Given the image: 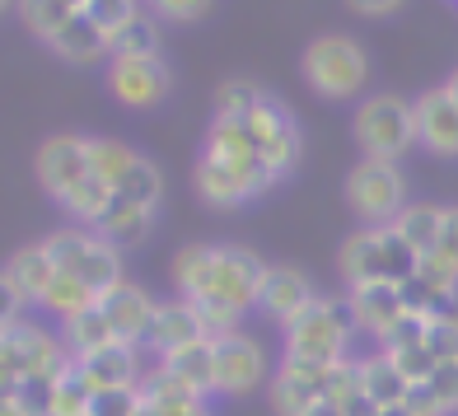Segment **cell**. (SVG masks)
Returning a JSON list of instances; mask_svg holds the SVG:
<instances>
[{
  "mask_svg": "<svg viewBox=\"0 0 458 416\" xmlns=\"http://www.w3.org/2000/svg\"><path fill=\"white\" fill-rule=\"evenodd\" d=\"M47 47H52L61 61H71V66H94V61L108 56V33H103V29L94 24V19H89L85 10H80V14L71 19V24L52 38Z\"/></svg>",
  "mask_w": 458,
  "mask_h": 416,
  "instance_id": "ffe728a7",
  "label": "cell"
},
{
  "mask_svg": "<svg viewBox=\"0 0 458 416\" xmlns=\"http://www.w3.org/2000/svg\"><path fill=\"white\" fill-rule=\"evenodd\" d=\"M61 337H66L71 356L80 361V356H94V351H103L108 342H117V332H113L108 314H103V304H94V309H85V314L61 323Z\"/></svg>",
  "mask_w": 458,
  "mask_h": 416,
  "instance_id": "d4e9b609",
  "label": "cell"
},
{
  "mask_svg": "<svg viewBox=\"0 0 458 416\" xmlns=\"http://www.w3.org/2000/svg\"><path fill=\"white\" fill-rule=\"evenodd\" d=\"M262 281H267V262L253 253V248H239V243H216V267H211V285H206L201 300H216L248 314L262 295Z\"/></svg>",
  "mask_w": 458,
  "mask_h": 416,
  "instance_id": "ba28073f",
  "label": "cell"
},
{
  "mask_svg": "<svg viewBox=\"0 0 458 416\" xmlns=\"http://www.w3.org/2000/svg\"><path fill=\"white\" fill-rule=\"evenodd\" d=\"M300 75H304V85L314 89L318 98L342 103V98L365 94L369 56H365V47L351 33H323V38H314V43L304 47Z\"/></svg>",
  "mask_w": 458,
  "mask_h": 416,
  "instance_id": "3957f363",
  "label": "cell"
},
{
  "mask_svg": "<svg viewBox=\"0 0 458 416\" xmlns=\"http://www.w3.org/2000/svg\"><path fill=\"white\" fill-rule=\"evenodd\" d=\"M351 132H356L365 159H388L398 164L416 140V98H398V94H374L365 98L356 117H351Z\"/></svg>",
  "mask_w": 458,
  "mask_h": 416,
  "instance_id": "5b68a950",
  "label": "cell"
},
{
  "mask_svg": "<svg viewBox=\"0 0 458 416\" xmlns=\"http://www.w3.org/2000/svg\"><path fill=\"white\" fill-rule=\"evenodd\" d=\"M75 276L85 281L98 300H108L113 290L127 281V272H122V248L108 243V239L94 230V239H89V248H85V258H80V267H75Z\"/></svg>",
  "mask_w": 458,
  "mask_h": 416,
  "instance_id": "44dd1931",
  "label": "cell"
},
{
  "mask_svg": "<svg viewBox=\"0 0 458 416\" xmlns=\"http://www.w3.org/2000/svg\"><path fill=\"white\" fill-rule=\"evenodd\" d=\"M33 174L43 183V192L61 201L94 174V155H89V136H47L33 155Z\"/></svg>",
  "mask_w": 458,
  "mask_h": 416,
  "instance_id": "8fae6325",
  "label": "cell"
},
{
  "mask_svg": "<svg viewBox=\"0 0 458 416\" xmlns=\"http://www.w3.org/2000/svg\"><path fill=\"white\" fill-rule=\"evenodd\" d=\"M426 327H430V318H426V314H416V309H411V314H407L398 327H393V337L384 342V351H388V356H403V351L426 346Z\"/></svg>",
  "mask_w": 458,
  "mask_h": 416,
  "instance_id": "ab89813d",
  "label": "cell"
},
{
  "mask_svg": "<svg viewBox=\"0 0 458 416\" xmlns=\"http://www.w3.org/2000/svg\"><path fill=\"white\" fill-rule=\"evenodd\" d=\"M145 5L164 24H197V19L211 14V0H145Z\"/></svg>",
  "mask_w": 458,
  "mask_h": 416,
  "instance_id": "74e56055",
  "label": "cell"
},
{
  "mask_svg": "<svg viewBox=\"0 0 458 416\" xmlns=\"http://www.w3.org/2000/svg\"><path fill=\"white\" fill-rule=\"evenodd\" d=\"M304 416H346V407H342V403H327V398H323V403H318L314 412H304Z\"/></svg>",
  "mask_w": 458,
  "mask_h": 416,
  "instance_id": "ee69618b",
  "label": "cell"
},
{
  "mask_svg": "<svg viewBox=\"0 0 458 416\" xmlns=\"http://www.w3.org/2000/svg\"><path fill=\"white\" fill-rule=\"evenodd\" d=\"M360 393L369 403H379V407H398V403H407L411 384H407V374L398 369V361H393L388 351H379V356L360 361Z\"/></svg>",
  "mask_w": 458,
  "mask_h": 416,
  "instance_id": "7402d4cb",
  "label": "cell"
},
{
  "mask_svg": "<svg viewBox=\"0 0 458 416\" xmlns=\"http://www.w3.org/2000/svg\"><path fill=\"white\" fill-rule=\"evenodd\" d=\"M426 351L440 365L458 361V314H435L430 327H426Z\"/></svg>",
  "mask_w": 458,
  "mask_h": 416,
  "instance_id": "d590c367",
  "label": "cell"
},
{
  "mask_svg": "<svg viewBox=\"0 0 458 416\" xmlns=\"http://www.w3.org/2000/svg\"><path fill=\"white\" fill-rule=\"evenodd\" d=\"M346 304H351V314H356V327L369 332L374 342H388L393 327H398V323L411 314L407 285H393V281L351 285V290H346Z\"/></svg>",
  "mask_w": 458,
  "mask_h": 416,
  "instance_id": "7c38bea8",
  "label": "cell"
},
{
  "mask_svg": "<svg viewBox=\"0 0 458 416\" xmlns=\"http://www.w3.org/2000/svg\"><path fill=\"white\" fill-rule=\"evenodd\" d=\"M85 14L94 19V24L103 29V33H117V29H127L131 24V19L140 14V0H89V5H85Z\"/></svg>",
  "mask_w": 458,
  "mask_h": 416,
  "instance_id": "8d00e7d4",
  "label": "cell"
},
{
  "mask_svg": "<svg viewBox=\"0 0 458 416\" xmlns=\"http://www.w3.org/2000/svg\"><path fill=\"white\" fill-rule=\"evenodd\" d=\"M416 140L440 159H458V98L445 85L416 98Z\"/></svg>",
  "mask_w": 458,
  "mask_h": 416,
  "instance_id": "9a60e30c",
  "label": "cell"
},
{
  "mask_svg": "<svg viewBox=\"0 0 458 416\" xmlns=\"http://www.w3.org/2000/svg\"><path fill=\"white\" fill-rule=\"evenodd\" d=\"M94 384L85 379V369L75 361L56 374V388H52V416H94Z\"/></svg>",
  "mask_w": 458,
  "mask_h": 416,
  "instance_id": "f546056e",
  "label": "cell"
},
{
  "mask_svg": "<svg viewBox=\"0 0 458 416\" xmlns=\"http://www.w3.org/2000/svg\"><path fill=\"white\" fill-rule=\"evenodd\" d=\"M258 103H267L262 85H253V80H225L216 89V117H248Z\"/></svg>",
  "mask_w": 458,
  "mask_h": 416,
  "instance_id": "e575fe53",
  "label": "cell"
},
{
  "mask_svg": "<svg viewBox=\"0 0 458 416\" xmlns=\"http://www.w3.org/2000/svg\"><path fill=\"white\" fill-rule=\"evenodd\" d=\"M159 52V19L155 14H136L127 29H117L108 38V61L113 56H155Z\"/></svg>",
  "mask_w": 458,
  "mask_h": 416,
  "instance_id": "4dcf8cb0",
  "label": "cell"
},
{
  "mask_svg": "<svg viewBox=\"0 0 458 416\" xmlns=\"http://www.w3.org/2000/svg\"><path fill=\"white\" fill-rule=\"evenodd\" d=\"M454 5H458V0H454Z\"/></svg>",
  "mask_w": 458,
  "mask_h": 416,
  "instance_id": "c3c4849f",
  "label": "cell"
},
{
  "mask_svg": "<svg viewBox=\"0 0 458 416\" xmlns=\"http://www.w3.org/2000/svg\"><path fill=\"white\" fill-rule=\"evenodd\" d=\"M75 356L66 337L38 327L29 318L5 323V337H0V365H5V384H29V379H56Z\"/></svg>",
  "mask_w": 458,
  "mask_h": 416,
  "instance_id": "8992f818",
  "label": "cell"
},
{
  "mask_svg": "<svg viewBox=\"0 0 458 416\" xmlns=\"http://www.w3.org/2000/svg\"><path fill=\"white\" fill-rule=\"evenodd\" d=\"M435 258L458 272V206H445V230H440V243H435Z\"/></svg>",
  "mask_w": 458,
  "mask_h": 416,
  "instance_id": "60d3db41",
  "label": "cell"
},
{
  "mask_svg": "<svg viewBox=\"0 0 458 416\" xmlns=\"http://www.w3.org/2000/svg\"><path fill=\"white\" fill-rule=\"evenodd\" d=\"M56 276H61V267H56L47 243L14 248L5 258V276H0V285H5V323H14L29 304H43Z\"/></svg>",
  "mask_w": 458,
  "mask_h": 416,
  "instance_id": "9c48e42d",
  "label": "cell"
},
{
  "mask_svg": "<svg viewBox=\"0 0 458 416\" xmlns=\"http://www.w3.org/2000/svg\"><path fill=\"white\" fill-rule=\"evenodd\" d=\"M164 369H174L178 379L192 388V393H216V342H197V346H182L174 356H159Z\"/></svg>",
  "mask_w": 458,
  "mask_h": 416,
  "instance_id": "603a6c76",
  "label": "cell"
},
{
  "mask_svg": "<svg viewBox=\"0 0 458 416\" xmlns=\"http://www.w3.org/2000/svg\"><path fill=\"white\" fill-rule=\"evenodd\" d=\"M342 281L346 285H369V281H393V285H407L421 267V253L393 230V225H365L342 243Z\"/></svg>",
  "mask_w": 458,
  "mask_h": 416,
  "instance_id": "7a4b0ae2",
  "label": "cell"
},
{
  "mask_svg": "<svg viewBox=\"0 0 458 416\" xmlns=\"http://www.w3.org/2000/svg\"><path fill=\"white\" fill-rule=\"evenodd\" d=\"M342 407H346V416H384V407H379V403H369L365 393H351Z\"/></svg>",
  "mask_w": 458,
  "mask_h": 416,
  "instance_id": "7bdbcfd3",
  "label": "cell"
},
{
  "mask_svg": "<svg viewBox=\"0 0 458 416\" xmlns=\"http://www.w3.org/2000/svg\"><path fill=\"white\" fill-rule=\"evenodd\" d=\"M356 314H351L346 295L342 300H314L300 318L285 323V361H304V365H337L351 361V342H356Z\"/></svg>",
  "mask_w": 458,
  "mask_h": 416,
  "instance_id": "6da1fadb",
  "label": "cell"
},
{
  "mask_svg": "<svg viewBox=\"0 0 458 416\" xmlns=\"http://www.w3.org/2000/svg\"><path fill=\"white\" fill-rule=\"evenodd\" d=\"M384 416H416V412L407 403H398V407H384Z\"/></svg>",
  "mask_w": 458,
  "mask_h": 416,
  "instance_id": "bcb514c9",
  "label": "cell"
},
{
  "mask_svg": "<svg viewBox=\"0 0 458 416\" xmlns=\"http://www.w3.org/2000/svg\"><path fill=\"white\" fill-rule=\"evenodd\" d=\"M211 267H216V243H192L174 258V285L182 300H201L211 285Z\"/></svg>",
  "mask_w": 458,
  "mask_h": 416,
  "instance_id": "83f0119b",
  "label": "cell"
},
{
  "mask_svg": "<svg viewBox=\"0 0 458 416\" xmlns=\"http://www.w3.org/2000/svg\"><path fill=\"white\" fill-rule=\"evenodd\" d=\"M174 89V71L164 56H113L108 61V94L122 108H159Z\"/></svg>",
  "mask_w": 458,
  "mask_h": 416,
  "instance_id": "30bf717a",
  "label": "cell"
},
{
  "mask_svg": "<svg viewBox=\"0 0 458 416\" xmlns=\"http://www.w3.org/2000/svg\"><path fill=\"white\" fill-rule=\"evenodd\" d=\"M117 201H131V206H150V211H159L164 201V174L155 169V159H136V169L117 183Z\"/></svg>",
  "mask_w": 458,
  "mask_h": 416,
  "instance_id": "836d02e7",
  "label": "cell"
},
{
  "mask_svg": "<svg viewBox=\"0 0 458 416\" xmlns=\"http://www.w3.org/2000/svg\"><path fill=\"white\" fill-rule=\"evenodd\" d=\"M346 206L365 225H393L407 211V178L388 159H360L346 174Z\"/></svg>",
  "mask_w": 458,
  "mask_h": 416,
  "instance_id": "52a82bcc",
  "label": "cell"
},
{
  "mask_svg": "<svg viewBox=\"0 0 458 416\" xmlns=\"http://www.w3.org/2000/svg\"><path fill=\"white\" fill-rule=\"evenodd\" d=\"M192 183H197V197L216 211H234V206L253 201L262 192H272L281 183V174L267 164L262 155H243V159H220V155H206L197 159L192 169Z\"/></svg>",
  "mask_w": 458,
  "mask_h": 416,
  "instance_id": "277c9868",
  "label": "cell"
},
{
  "mask_svg": "<svg viewBox=\"0 0 458 416\" xmlns=\"http://www.w3.org/2000/svg\"><path fill=\"white\" fill-rule=\"evenodd\" d=\"M0 416H33L24 403H14V398H5V407H0Z\"/></svg>",
  "mask_w": 458,
  "mask_h": 416,
  "instance_id": "f6af8a7d",
  "label": "cell"
},
{
  "mask_svg": "<svg viewBox=\"0 0 458 416\" xmlns=\"http://www.w3.org/2000/svg\"><path fill=\"white\" fill-rule=\"evenodd\" d=\"M103 314H108L117 342H131V346H145L150 342V327H155V314H159V300L150 290H140L136 281H122L108 300H98Z\"/></svg>",
  "mask_w": 458,
  "mask_h": 416,
  "instance_id": "2e32d148",
  "label": "cell"
},
{
  "mask_svg": "<svg viewBox=\"0 0 458 416\" xmlns=\"http://www.w3.org/2000/svg\"><path fill=\"white\" fill-rule=\"evenodd\" d=\"M197 342H211V332H206L201 314H197V304L192 300H159V314H155V327H150V346L155 356H174V351L182 346H197Z\"/></svg>",
  "mask_w": 458,
  "mask_h": 416,
  "instance_id": "e0dca14e",
  "label": "cell"
},
{
  "mask_svg": "<svg viewBox=\"0 0 458 416\" xmlns=\"http://www.w3.org/2000/svg\"><path fill=\"white\" fill-rule=\"evenodd\" d=\"M445 89H449V94H454V98H458V66H454V71H449V80H445Z\"/></svg>",
  "mask_w": 458,
  "mask_h": 416,
  "instance_id": "7dc6e473",
  "label": "cell"
},
{
  "mask_svg": "<svg viewBox=\"0 0 458 416\" xmlns=\"http://www.w3.org/2000/svg\"><path fill=\"white\" fill-rule=\"evenodd\" d=\"M267 379V351L258 337H243V332H229L216 342V393L225 398H243Z\"/></svg>",
  "mask_w": 458,
  "mask_h": 416,
  "instance_id": "4fadbf2b",
  "label": "cell"
},
{
  "mask_svg": "<svg viewBox=\"0 0 458 416\" xmlns=\"http://www.w3.org/2000/svg\"><path fill=\"white\" fill-rule=\"evenodd\" d=\"M430 398H435V407H440L445 416H458V361H449V365H440L430 374V384H421Z\"/></svg>",
  "mask_w": 458,
  "mask_h": 416,
  "instance_id": "f35d334b",
  "label": "cell"
},
{
  "mask_svg": "<svg viewBox=\"0 0 458 416\" xmlns=\"http://www.w3.org/2000/svg\"><path fill=\"white\" fill-rule=\"evenodd\" d=\"M89 155H94V174L103 178L117 192V183L127 178L131 169H136V150L131 145H122V140H108V136H89Z\"/></svg>",
  "mask_w": 458,
  "mask_h": 416,
  "instance_id": "1f68e13d",
  "label": "cell"
},
{
  "mask_svg": "<svg viewBox=\"0 0 458 416\" xmlns=\"http://www.w3.org/2000/svg\"><path fill=\"white\" fill-rule=\"evenodd\" d=\"M113 201H117V192L108 183H103L98 174H89L80 187H71L66 197H61L56 206H66V216L75 220V225H89V230H98V220L113 211Z\"/></svg>",
  "mask_w": 458,
  "mask_h": 416,
  "instance_id": "484cf974",
  "label": "cell"
},
{
  "mask_svg": "<svg viewBox=\"0 0 458 416\" xmlns=\"http://www.w3.org/2000/svg\"><path fill=\"white\" fill-rule=\"evenodd\" d=\"M356 14H365V19H388V14H398L403 10V0H346Z\"/></svg>",
  "mask_w": 458,
  "mask_h": 416,
  "instance_id": "b9f144b4",
  "label": "cell"
},
{
  "mask_svg": "<svg viewBox=\"0 0 458 416\" xmlns=\"http://www.w3.org/2000/svg\"><path fill=\"white\" fill-rule=\"evenodd\" d=\"M327 369L332 365H304V361H281L272 374V407L276 416H304L327 398Z\"/></svg>",
  "mask_w": 458,
  "mask_h": 416,
  "instance_id": "5bb4252c",
  "label": "cell"
},
{
  "mask_svg": "<svg viewBox=\"0 0 458 416\" xmlns=\"http://www.w3.org/2000/svg\"><path fill=\"white\" fill-rule=\"evenodd\" d=\"M94 304H98V295L80 276H71V272H61L52 281V290H47V300H43V309H47V314H56L61 323L75 318V314H85V309H94Z\"/></svg>",
  "mask_w": 458,
  "mask_h": 416,
  "instance_id": "d6a6232c",
  "label": "cell"
},
{
  "mask_svg": "<svg viewBox=\"0 0 458 416\" xmlns=\"http://www.w3.org/2000/svg\"><path fill=\"white\" fill-rule=\"evenodd\" d=\"M14 14H19V24H24L33 38H43V43H52V38H56L61 29H66L80 10L71 5V0H19Z\"/></svg>",
  "mask_w": 458,
  "mask_h": 416,
  "instance_id": "f1b7e54d",
  "label": "cell"
},
{
  "mask_svg": "<svg viewBox=\"0 0 458 416\" xmlns=\"http://www.w3.org/2000/svg\"><path fill=\"white\" fill-rule=\"evenodd\" d=\"M155 216H159V211H150V206L113 201V211L98 220V234L108 239V243H117V248H136L140 239H150V230H155Z\"/></svg>",
  "mask_w": 458,
  "mask_h": 416,
  "instance_id": "cb8c5ba5",
  "label": "cell"
},
{
  "mask_svg": "<svg viewBox=\"0 0 458 416\" xmlns=\"http://www.w3.org/2000/svg\"><path fill=\"white\" fill-rule=\"evenodd\" d=\"M85 369V379L94 384V393H117V388H140L145 369H140V346L131 342H108L94 356H80L75 361Z\"/></svg>",
  "mask_w": 458,
  "mask_h": 416,
  "instance_id": "d6986e66",
  "label": "cell"
},
{
  "mask_svg": "<svg viewBox=\"0 0 458 416\" xmlns=\"http://www.w3.org/2000/svg\"><path fill=\"white\" fill-rule=\"evenodd\" d=\"M393 230H398L416 253H435V243H440V230H445V206H430V201H416L407 211L393 220Z\"/></svg>",
  "mask_w": 458,
  "mask_h": 416,
  "instance_id": "4316f807",
  "label": "cell"
},
{
  "mask_svg": "<svg viewBox=\"0 0 458 416\" xmlns=\"http://www.w3.org/2000/svg\"><path fill=\"white\" fill-rule=\"evenodd\" d=\"M314 281H309L300 267H267V281H262V295H258V309L272 323H290V318H300L309 304H314Z\"/></svg>",
  "mask_w": 458,
  "mask_h": 416,
  "instance_id": "ac0fdd59",
  "label": "cell"
}]
</instances>
